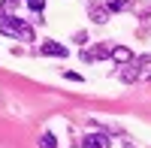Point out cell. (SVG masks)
Segmentation results:
<instances>
[{
  "mask_svg": "<svg viewBox=\"0 0 151 148\" xmlns=\"http://www.w3.org/2000/svg\"><path fill=\"white\" fill-rule=\"evenodd\" d=\"M24 3H27V6H30V12H36V15L45 9V0H24Z\"/></svg>",
  "mask_w": 151,
  "mask_h": 148,
  "instance_id": "cell-9",
  "label": "cell"
},
{
  "mask_svg": "<svg viewBox=\"0 0 151 148\" xmlns=\"http://www.w3.org/2000/svg\"><path fill=\"white\" fill-rule=\"evenodd\" d=\"M142 76V67H133V64H127V70H121V82H136Z\"/></svg>",
  "mask_w": 151,
  "mask_h": 148,
  "instance_id": "cell-6",
  "label": "cell"
},
{
  "mask_svg": "<svg viewBox=\"0 0 151 148\" xmlns=\"http://www.w3.org/2000/svg\"><path fill=\"white\" fill-rule=\"evenodd\" d=\"M40 148H58L55 133H42V136H40Z\"/></svg>",
  "mask_w": 151,
  "mask_h": 148,
  "instance_id": "cell-8",
  "label": "cell"
},
{
  "mask_svg": "<svg viewBox=\"0 0 151 148\" xmlns=\"http://www.w3.org/2000/svg\"><path fill=\"white\" fill-rule=\"evenodd\" d=\"M109 15H112L109 6H91V18H94V24H106Z\"/></svg>",
  "mask_w": 151,
  "mask_h": 148,
  "instance_id": "cell-5",
  "label": "cell"
},
{
  "mask_svg": "<svg viewBox=\"0 0 151 148\" xmlns=\"http://www.w3.org/2000/svg\"><path fill=\"white\" fill-rule=\"evenodd\" d=\"M133 64H136V67H148V64H151V55H139Z\"/></svg>",
  "mask_w": 151,
  "mask_h": 148,
  "instance_id": "cell-11",
  "label": "cell"
},
{
  "mask_svg": "<svg viewBox=\"0 0 151 148\" xmlns=\"http://www.w3.org/2000/svg\"><path fill=\"white\" fill-rule=\"evenodd\" d=\"M82 148H109V136L106 133H88L82 139Z\"/></svg>",
  "mask_w": 151,
  "mask_h": 148,
  "instance_id": "cell-4",
  "label": "cell"
},
{
  "mask_svg": "<svg viewBox=\"0 0 151 148\" xmlns=\"http://www.w3.org/2000/svg\"><path fill=\"white\" fill-rule=\"evenodd\" d=\"M64 76H67L70 82H82V76H79V73H70V70H67V73H64Z\"/></svg>",
  "mask_w": 151,
  "mask_h": 148,
  "instance_id": "cell-13",
  "label": "cell"
},
{
  "mask_svg": "<svg viewBox=\"0 0 151 148\" xmlns=\"http://www.w3.org/2000/svg\"><path fill=\"white\" fill-rule=\"evenodd\" d=\"M0 33L12 36V40H21V42H33V30L21 18H15V15H3L0 18Z\"/></svg>",
  "mask_w": 151,
  "mask_h": 148,
  "instance_id": "cell-1",
  "label": "cell"
},
{
  "mask_svg": "<svg viewBox=\"0 0 151 148\" xmlns=\"http://www.w3.org/2000/svg\"><path fill=\"white\" fill-rule=\"evenodd\" d=\"M112 48H115V45H97V48H94V60H106V57H112Z\"/></svg>",
  "mask_w": 151,
  "mask_h": 148,
  "instance_id": "cell-7",
  "label": "cell"
},
{
  "mask_svg": "<svg viewBox=\"0 0 151 148\" xmlns=\"http://www.w3.org/2000/svg\"><path fill=\"white\" fill-rule=\"evenodd\" d=\"M112 60H115L118 67H127V64H133V60H136V55L130 52L127 45H115V48H112Z\"/></svg>",
  "mask_w": 151,
  "mask_h": 148,
  "instance_id": "cell-3",
  "label": "cell"
},
{
  "mask_svg": "<svg viewBox=\"0 0 151 148\" xmlns=\"http://www.w3.org/2000/svg\"><path fill=\"white\" fill-rule=\"evenodd\" d=\"M73 40H76V42H88V33H85V30H79V33L73 36Z\"/></svg>",
  "mask_w": 151,
  "mask_h": 148,
  "instance_id": "cell-12",
  "label": "cell"
},
{
  "mask_svg": "<svg viewBox=\"0 0 151 148\" xmlns=\"http://www.w3.org/2000/svg\"><path fill=\"white\" fill-rule=\"evenodd\" d=\"M109 9H112V12H121V9H127V0H109Z\"/></svg>",
  "mask_w": 151,
  "mask_h": 148,
  "instance_id": "cell-10",
  "label": "cell"
},
{
  "mask_svg": "<svg viewBox=\"0 0 151 148\" xmlns=\"http://www.w3.org/2000/svg\"><path fill=\"white\" fill-rule=\"evenodd\" d=\"M82 60H85V64H91V60H94V52H88V48H85V52H82Z\"/></svg>",
  "mask_w": 151,
  "mask_h": 148,
  "instance_id": "cell-14",
  "label": "cell"
},
{
  "mask_svg": "<svg viewBox=\"0 0 151 148\" xmlns=\"http://www.w3.org/2000/svg\"><path fill=\"white\" fill-rule=\"evenodd\" d=\"M40 55H45V57H67V55H70V48H67L64 42L45 40V42H40Z\"/></svg>",
  "mask_w": 151,
  "mask_h": 148,
  "instance_id": "cell-2",
  "label": "cell"
}]
</instances>
